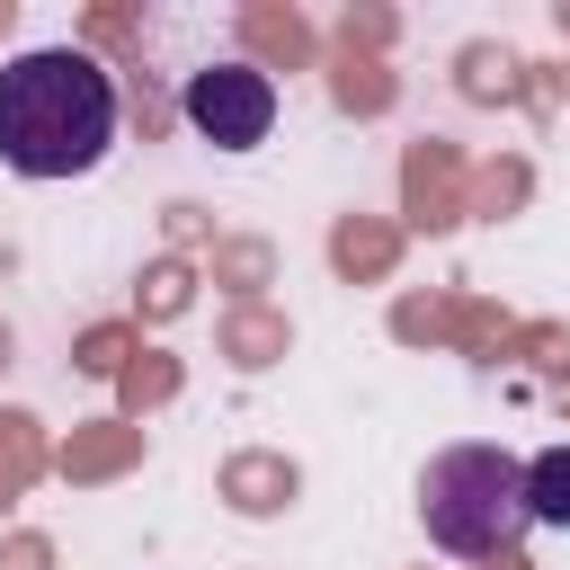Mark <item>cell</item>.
<instances>
[{
  "instance_id": "4",
  "label": "cell",
  "mask_w": 570,
  "mask_h": 570,
  "mask_svg": "<svg viewBox=\"0 0 570 570\" xmlns=\"http://www.w3.org/2000/svg\"><path fill=\"white\" fill-rule=\"evenodd\" d=\"M525 517L570 534V445H543V454L525 463Z\"/></svg>"
},
{
  "instance_id": "1",
  "label": "cell",
  "mask_w": 570,
  "mask_h": 570,
  "mask_svg": "<svg viewBox=\"0 0 570 570\" xmlns=\"http://www.w3.org/2000/svg\"><path fill=\"white\" fill-rule=\"evenodd\" d=\"M125 98L116 71L80 45H36L0 62V169L18 178H89L116 151Z\"/></svg>"
},
{
  "instance_id": "2",
  "label": "cell",
  "mask_w": 570,
  "mask_h": 570,
  "mask_svg": "<svg viewBox=\"0 0 570 570\" xmlns=\"http://www.w3.org/2000/svg\"><path fill=\"white\" fill-rule=\"evenodd\" d=\"M419 525L445 561H508L534 517H525V463L508 445H445L419 472Z\"/></svg>"
},
{
  "instance_id": "3",
  "label": "cell",
  "mask_w": 570,
  "mask_h": 570,
  "mask_svg": "<svg viewBox=\"0 0 570 570\" xmlns=\"http://www.w3.org/2000/svg\"><path fill=\"white\" fill-rule=\"evenodd\" d=\"M178 116H187L196 142H214V151H258L267 125H276V80H267L258 62H205V71H187Z\"/></svg>"
}]
</instances>
